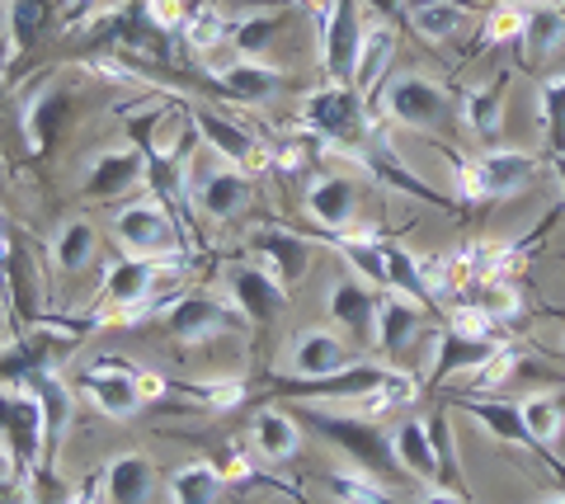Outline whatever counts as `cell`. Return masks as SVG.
Returning <instances> with one entry per match:
<instances>
[{"label":"cell","instance_id":"cell-1","mask_svg":"<svg viewBox=\"0 0 565 504\" xmlns=\"http://www.w3.org/2000/svg\"><path fill=\"white\" fill-rule=\"evenodd\" d=\"M297 420H302L311 433H321V439H330L340 453L353 462V467H363V472H373V476H382L386 485H401L405 476V467H401V458H396V443H392V433H386L377 420H367V415H353V410H344V415H330V410H321L316 401H307L302 410H297Z\"/></svg>","mask_w":565,"mask_h":504},{"label":"cell","instance_id":"cell-2","mask_svg":"<svg viewBox=\"0 0 565 504\" xmlns=\"http://www.w3.org/2000/svg\"><path fill=\"white\" fill-rule=\"evenodd\" d=\"M444 156L457 170V184H462V203H490V199H509L523 194L537 175V156H527L519 147H490L486 156H467L444 142Z\"/></svg>","mask_w":565,"mask_h":504},{"label":"cell","instance_id":"cell-3","mask_svg":"<svg viewBox=\"0 0 565 504\" xmlns=\"http://www.w3.org/2000/svg\"><path fill=\"white\" fill-rule=\"evenodd\" d=\"M302 128L321 147L349 151L367 128H373V114H367V99L353 90V85L330 81V85H321V90H311L302 99Z\"/></svg>","mask_w":565,"mask_h":504},{"label":"cell","instance_id":"cell-4","mask_svg":"<svg viewBox=\"0 0 565 504\" xmlns=\"http://www.w3.org/2000/svg\"><path fill=\"white\" fill-rule=\"evenodd\" d=\"M386 124L419 128V132H444L452 124V95L438 90L434 81H424L415 72H401L373 95Z\"/></svg>","mask_w":565,"mask_h":504},{"label":"cell","instance_id":"cell-5","mask_svg":"<svg viewBox=\"0 0 565 504\" xmlns=\"http://www.w3.org/2000/svg\"><path fill=\"white\" fill-rule=\"evenodd\" d=\"M156 278H161V259L151 255H122L109 265V274H104V288H99V307L104 317H95L99 325L118 317V321H141L147 317V302L156 292Z\"/></svg>","mask_w":565,"mask_h":504},{"label":"cell","instance_id":"cell-6","mask_svg":"<svg viewBox=\"0 0 565 504\" xmlns=\"http://www.w3.org/2000/svg\"><path fill=\"white\" fill-rule=\"evenodd\" d=\"M386 377H392V368H382V363H344V368L321 377H274L269 392L282 401H359Z\"/></svg>","mask_w":565,"mask_h":504},{"label":"cell","instance_id":"cell-7","mask_svg":"<svg viewBox=\"0 0 565 504\" xmlns=\"http://www.w3.org/2000/svg\"><path fill=\"white\" fill-rule=\"evenodd\" d=\"M250 321L236 311V302H222L217 292H180L174 307H166V330L180 344H199L226 330H245Z\"/></svg>","mask_w":565,"mask_h":504},{"label":"cell","instance_id":"cell-8","mask_svg":"<svg viewBox=\"0 0 565 504\" xmlns=\"http://www.w3.org/2000/svg\"><path fill=\"white\" fill-rule=\"evenodd\" d=\"M76 387L85 392V401L99 406V415H109V420H132V415L147 406L141 401V387H137V363L114 358V354L90 363V368L76 377Z\"/></svg>","mask_w":565,"mask_h":504},{"label":"cell","instance_id":"cell-9","mask_svg":"<svg viewBox=\"0 0 565 504\" xmlns=\"http://www.w3.org/2000/svg\"><path fill=\"white\" fill-rule=\"evenodd\" d=\"M114 236H118L132 255H151V259H161V255H166V250H170L184 232H180V217H174L161 199H137V203H128V207L118 213Z\"/></svg>","mask_w":565,"mask_h":504},{"label":"cell","instance_id":"cell-10","mask_svg":"<svg viewBox=\"0 0 565 504\" xmlns=\"http://www.w3.org/2000/svg\"><path fill=\"white\" fill-rule=\"evenodd\" d=\"M6 443H10V453L20 458V467L29 476L47 467V415H43V401L29 387H10Z\"/></svg>","mask_w":565,"mask_h":504},{"label":"cell","instance_id":"cell-11","mask_svg":"<svg viewBox=\"0 0 565 504\" xmlns=\"http://www.w3.org/2000/svg\"><path fill=\"white\" fill-rule=\"evenodd\" d=\"M71 124V90L66 85H39L24 109H20V128H24V147L29 156H47L62 142V132Z\"/></svg>","mask_w":565,"mask_h":504},{"label":"cell","instance_id":"cell-12","mask_svg":"<svg viewBox=\"0 0 565 504\" xmlns=\"http://www.w3.org/2000/svg\"><path fill=\"white\" fill-rule=\"evenodd\" d=\"M359 0H330L321 14V47H326V76L349 85L353 81V57H359Z\"/></svg>","mask_w":565,"mask_h":504},{"label":"cell","instance_id":"cell-13","mask_svg":"<svg viewBox=\"0 0 565 504\" xmlns=\"http://www.w3.org/2000/svg\"><path fill=\"white\" fill-rule=\"evenodd\" d=\"M226 292H232L236 311L250 325H274L282 317V307H288V288L278 283V278L264 269V265H250V269H236L232 278H226Z\"/></svg>","mask_w":565,"mask_h":504},{"label":"cell","instance_id":"cell-14","mask_svg":"<svg viewBox=\"0 0 565 504\" xmlns=\"http://www.w3.org/2000/svg\"><path fill=\"white\" fill-rule=\"evenodd\" d=\"M71 344V340H62ZM62 344L52 340V330H29V335H14L6 350H0V387H24L29 377L52 373L62 358Z\"/></svg>","mask_w":565,"mask_h":504},{"label":"cell","instance_id":"cell-15","mask_svg":"<svg viewBox=\"0 0 565 504\" xmlns=\"http://www.w3.org/2000/svg\"><path fill=\"white\" fill-rule=\"evenodd\" d=\"M189 203L199 207L207 222H232L245 203H250V180L236 165L207 170V175H189Z\"/></svg>","mask_w":565,"mask_h":504},{"label":"cell","instance_id":"cell-16","mask_svg":"<svg viewBox=\"0 0 565 504\" xmlns=\"http://www.w3.org/2000/svg\"><path fill=\"white\" fill-rule=\"evenodd\" d=\"M193 85H203L207 95L232 99V104H264V99L278 95L282 72H274V66H264V62H245L241 57L236 66H226V72H212V81L193 76Z\"/></svg>","mask_w":565,"mask_h":504},{"label":"cell","instance_id":"cell-17","mask_svg":"<svg viewBox=\"0 0 565 504\" xmlns=\"http://www.w3.org/2000/svg\"><path fill=\"white\" fill-rule=\"evenodd\" d=\"M193 118V132L207 142V151H217L226 165H264V151L250 132H245L241 124H232L226 114H217L212 104H199V109H189Z\"/></svg>","mask_w":565,"mask_h":504},{"label":"cell","instance_id":"cell-18","mask_svg":"<svg viewBox=\"0 0 565 504\" xmlns=\"http://www.w3.org/2000/svg\"><path fill=\"white\" fill-rule=\"evenodd\" d=\"M250 250L264 259V269H269L282 288L302 283L307 269H311V240L297 236V232H282V227H264L250 236Z\"/></svg>","mask_w":565,"mask_h":504},{"label":"cell","instance_id":"cell-19","mask_svg":"<svg viewBox=\"0 0 565 504\" xmlns=\"http://www.w3.org/2000/svg\"><path fill=\"white\" fill-rule=\"evenodd\" d=\"M500 344L504 340H471L462 335V330H438L434 335V363H429V382L438 387V382H448L452 373H476V368H486V363L500 354Z\"/></svg>","mask_w":565,"mask_h":504},{"label":"cell","instance_id":"cell-20","mask_svg":"<svg viewBox=\"0 0 565 504\" xmlns=\"http://www.w3.org/2000/svg\"><path fill=\"white\" fill-rule=\"evenodd\" d=\"M137 184H147V156L137 147L104 151V156H95V165L85 170V199H118Z\"/></svg>","mask_w":565,"mask_h":504},{"label":"cell","instance_id":"cell-21","mask_svg":"<svg viewBox=\"0 0 565 504\" xmlns=\"http://www.w3.org/2000/svg\"><path fill=\"white\" fill-rule=\"evenodd\" d=\"M509 85H514V72H494L490 85H471V90H462V124L471 128V137H481L486 147L500 142Z\"/></svg>","mask_w":565,"mask_h":504},{"label":"cell","instance_id":"cell-22","mask_svg":"<svg viewBox=\"0 0 565 504\" xmlns=\"http://www.w3.org/2000/svg\"><path fill=\"white\" fill-rule=\"evenodd\" d=\"M330 317L334 325H344L353 340H373L377 335V292L359 283V278H344L330 292Z\"/></svg>","mask_w":565,"mask_h":504},{"label":"cell","instance_id":"cell-23","mask_svg":"<svg viewBox=\"0 0 565 504\" xmlns=\"http://www.w3.org/2000/svg\"><path fill=\"white\" fill-rule=\"evenodd\" d=\"M396 57V29H386L373 24V29H363V39H359V57H353V90H359L363 99H373L382 90V76H386V62Z\"/></svg>","mask_w":565,"mask_h":504},{"label":"cell","instance_id":"cell-24","mask_svg":"<svg viewBox=\"0 0 565 504\" xmlns=\"http://www.w3.org/2000/svg\"><path fill=\"white\" fill-rule=\"evenodd\" d=\"M419 325H424V307L415 298L392 292V288H386V298H377V335H373V344H377L382 354L405 350V344L415 340Z\"/></svg>","mask_w":565,"mask_h":504},{"label":"cell","instance_id":"cell-25","mask_svg":"<svg viewBox=\"0 0 565 504\" xmlns=\"http://www.w3.org/2000/svg\"><path fill=\"white\" fill-rule=\"evenodd\" d=\"M250 443L264 462H292L302 453V420L292 410H264L250 425Z\"/></svg>","mask_w":565,"mask_h":504},{"label":"cell","instance_id":"cell-26","mask_svg":"<svg viewBox=\"0 0 565 504\" xmlns=\"http://www.w3.org/2000/svg\"><path fill=\"white\" fill-rule=\"evenodd\" d=\"M471 0H411L405 6V24H411L424 43H448L457 29L467 24Z\"/></svg>","mask_w":565,"mask_h":504},{"label":"cell","instance_id":"cell-27","mask_svg":"<svg viewBox=\"0 0 565 504\" xmlns=\"http://www.w3.org/2000/svg\"><path fill=\"white\" fill-rule=\"evenodd\" d=\"M344 363H353V358L344 354V340L334 335V330H302L292 344V373L297 377H321V373L344 368Z\"/></svg>","mask_w":565,"mask_h":504},{"label":"cell","instance_id":"cell-28","mask_svg":"<svg viewBox=\"0 0 565 504\" xmlns=\"http://www.w3.org/2000/svg\"><path fill=\"white\" fill-rule=\"evenodd\" d=\"M24 387L39 396V401H43V415H47V458H52V453H62V443H66V433H71V410H76V406H71V387L57 377V368H52V373H39V377H29Z\"/></svg>","mask_w":565,"mask_h":504},{"label":"cell","instance_id":"cell-29","mask_svg":"<svg viewBox=\"0 0 565 504\" xmlns=\"http://www.w3.org/2000/svg\"><path fill=\"white\" fill-rule=\"evenodd\" d=\"M52 20H57V0H10V62L24 57V52H33L43 43V33L52 29Z\"/></svg>","mask_w":565,"mask_h":504},{"label":"cell","instance_id":"cell-30","mask_svg":"<svg viewBox=\"0 0 565 504\" xmlns=\"http://www.w3.org/2000/svg\"><path fill=\"white\" fill-rule=\"evenodd\" d=\"M353 203H359V184L344 175H326L307 189V213L321 222V227H349Z\"/></svg>","mask_w":565,"mask_h":504},{"label":"cell","instance_id":"cell-31","mask_svg":"<svg viewBox=\"0 0 565 504\" xmlns=\"http://www.w3.org/2000/svg\"><path fill=\"white\" fill-rule=\"evenodd\" d=\"M565 43V6H552V0H542V6H527V24H523V62L537 66L542 57H552V52Z\"/></svg>","mask_w":565,"mask_h":504},{"label":"cell","instance_id":"cell-32","mask_svg":"<svg viewBox=\"0 0 565 504\" xmlns=\"http://www.w3.org/2000/svg\"><path fill=\"white\" fill-rule=\"evenodd\" d=\"M104 481H109V500L114 504H147L156 491V472L141 453H122L104 467Z\"/></svg>","mask_w":565,"mask_h":504},{"label":"cell","instance_id":"cell-33","mask_svg":"<svg viewBox=\"0 0 565 504\" xmlns=\"http://www.w3.org/2000/svg\"><path fill=\"white\" fill-rule=\"evenodd\" d=\"M392 443H396V458H401L405 472H411L415 481H424V485H438V458H434L429 425H424V420H405V425H396Z\"/></svg>","mask_w":565,"mask_h":504},{"label":"cell","instance_id":"cell-34","mask_svg":"<svg viewBox=\"0 0 565 504\" xmlns=\"http://www.w3.org/2000/svg\"><path fill=\"white\" fill-rule=\"evenodd\" d=\"M382 265H386V288L415 298L419 307H434V292H429V278H424V259H415L396 240H382Z\"/></svg>","mask_w":565,"mask_h":504},{"label":"cell","instance_id":"cell-35","mask_svg":"<svg viewBox=\"0 0 565 504\" xmlns=\"http://www.w3.org/2000/svg\"><path fill=\"white\" fill-rule=\"evenodd\" d=\"M226 491V476L217 462H189L170 476V504H217Z\"/></svg>","mask_w":565,"mask_h":504},{"label":"cell","instance_id":"cell-36","mask_svg":"<svg viewBox=\"0 0 565 504\" xmlns=\"http://www.w3.org/2000/svg\"><path fill=\"white\" fill-rule=\"evenodd\" d=\"M326 491L340 500V504H401L392 491H386V481L363 472V467H344V472H326L321 476Z\"/></svg>","mask_w":565,"mask_h":504},{"label":"cell","instance_id":"cell-37","mask_svg":"<svg viewBox=\"0 0 565 504\" xmlns=\"http://www.w3.org/2000/svg\"><path fill=\"white\" fill-rule=\"evenodd\" d=\"M90 255H95V227H90L85 217L66 222V227L52 236V269L76 274V269L90 265Z\"/></svg>","mask_w":565,"mask_h":504},{"label":"cell","instance_id":"cell-38","mask_svg":"<svg viewBox=\"0 0 565 504\" xmlns=\"http://www.w3.org/2000/svg\"><path fill=\"white\" fill-rule=\"evenodd\" d=\"M282 20H288V10H259V14H245L241 24H232V47L241 52L245 62H255L259 52L274 43V33L282 29Z\"/></svg>","mask_w":565,"mask_h":504},{"label":"cell","instance_id":"cell-39","mask_svg":"<svg viewBox=\"0 0 565 504\" xmlns=\"http://www.w3.org/2000/svg\"><path fill=\"white\" fill-rule=\"evenodd\" d=\"M180 39H184L193 52H212V47H222L226 39H232V20H226L217 6H193L189 20H184V29H180Z\"/></svg>","mask_w":565,"mask_h":504},{"label":"cell","instance_id":"cell-40","mask_svg":"<svg viewBox=\"0 0 565 504\" xmlns=\"http://www.w3.org/2000/svg\"><path fill=\"white\" fill-rule=\"evenodd\" d=\"M537 104H542V132L546 147L565 151V72L537 81Z\"/></svg>","mask_w":565,"mask_h":504},{"label":"cell","instance_id":"cell-41","mask_svg":"<svg viewBox=\"0 0 565 504\" xmlns=\"http://www.w3.org/2000/svg\"><path fill=\"white\" fill-rule=\"evenodd\" d=\"M429 439H434V458H438V485H452V491H462V462H457V443H452V425L444 410H434L429 420Z\"/></svg>","mask_w":565,"mask_h":504},{"label":"cell","instance_id":"cell-42","mask_svg":"<svg viewBox=\"0 0 565 504\" xmlns=\"http://www.w3.org/2000/svg\"><path fill=\"white\" fill-rule=\"evenodd\" d=\"M170 392H184V396H193L199 406L217 410V415L245 406V387L241 382H226V377H217V382H170Z\"/></svg>","mask_w":565,"mask_h":504},{"label":"cell","instance_id":"cell-43","mask_svg":"<svg viewBox=\"0 0 565 504\" xmlns=\"http://www.w3.org/2000/svg\"><path fill=\"white\" fill-rule=\"evenodd\" d=\"M523 24H527V6H514V0H494L490 20H486V43L490 47L523 43Z\"/></svg>","mask_w":565,"mask_h":504},{"label":"cell","instance_id":"cell-44","mask_svg":"<svg viewBox=\"0 0 565 504\" xmlns=\"http://www.w3.org/2000/svg\"><path fill=\"white\" fill-rule=\"evenodd\" d=\"M519 406H523L527 429H533L542 443H556L561 420H565V401H561V396H527V401H519Z\"/></svg>","mask_w":565,"mask_h":504},{"label":"cell","instance_id":"cell-45","mask_svg":"<svg viewBox=\"0 0 565 504\" xmlns=\"http://www.w3.org/2000/svg\"><path fill=\"white\" fill-rule=\"evenodd\" d=\"M523 368L527 363H523V354L514 350V344H500V354H494L486 368H476V382H481V387H504V382H514Z\"/></svg>","mask_w":565,"mask_h":504},{"label":"cell","instance_id":"cell-46","mask_svg":"<svg viewBox=\"0 0 565 504\" xmlns=\"http://www.w3.org/2000/svg\"><path fill=\"white\" fill-rule=\"evenodd\" d=\"M147 6V14H151V24L161 29V33H180L184 29V20H189V0H141Z\"/></svg>","mask_w":565,"mask_h":504},{"label":"cell","instance_id":"cell-47","mask_svg":"<svg viewBox=\"0 0 565 504\" xmlns=\"http://www.w3.org/2000/svg\"><path fill=\"white\" fill-rule=\"evenodd\" d=\"M99 6H104V0H57V20L66 29H81L85 20H95Z\"/></svg>","mask_w":565,"mask_h":504},{"label":"cell","instance_id":"cell-48","mask_svg":"<svg viewBox=\"0 0 565 504\" xmlns=\"http://www.w3.org/2000/svg\"><path fill=\"white\" fill-rule=\"evenodd\" d=\"M10 265H14V232H10L6 207H0V278H10Z\"/></svg>","mask_w":565,"mask_h":504},{"label":"cell","instance_id":"cell-49","mask_svg":"<svg viewBox=\"0 0 565 504\" xmlns=\"http://www.w3.org/2000/svg\"><path fill=\"white\" fill-rule=\"evenodd\" d=\"M419 504H467V495H462V491H452V485H424Z\"/></svg>","mask_w":565,"mask_h":504},{"label":"cell","instance_id":"cell-50","mask_svg":"<svg viewBox=\"0 0 565 504\" xmlns=\"http://www.w3.org/2000/svg\"><path fill=\"white\" fill-rule=\"evenodd\" d=\"M367 6H373V14L377 20H405V0H367Z\"/></svg>","mask_w":565,"mask_h":504},{"label":"cell","instance_id":"cell-51","mask_svg":"<svg viewBox=\"0 0 565 504\" xmlns=\"http://www.w3.org/2000/svg\"><path fill=\"white\" fill-rule=\"evenodd\" d=\"M546 161L556 170V184H561V203H565V151H546Z\"/></svg>","mask_w":565,"mask_h":504},{"label":"cell","instance_id":"cell-52","mask_svg":"<svg viewBox=\"0 0 565 504\" xmlns=\"http://www.w3.org/2000/svg\"><path fill=\"white\" fill-rule=\"evenodd\" d=\"M6 415H10V387H0V439H6Z\"/></svg>","mask_w":565,"mask_h":504},{"label":"cell","instance_id":"cell-53","mask_svg":"<svg viewBox=\"0 0 565 504\" xmlns=\"http://www.w3.org/2000/svg\"><path fill=\"white\" fill-rule=\"evenodd\" d=\"M6 476H10V458L0 453V485H6Z\"/></svg>","mask_w":565,"mask_h":504},{"label":"cell","instance_id":"cell-54","mask_svg":"<svg viewBox=\"0 0 565 504\" xmlns=\"http://www.w3.org/2000/svg\"><path fill=\"white\" fill-rule=\"evenodd\" d=\"M514 6H542V0H514Z\"/></svg>","mask_w":565,"mask_h":504},{"label":"cell","instance_id":"cell-55","mask_svg":"<svg viewBox=\"0 0 565 504\" xmlns=\"http://www.w3.org/2000/svg\"><path fill=\"white\" fill-rule=\"evenodd\" d=\"M552 504H565V495H556V500H552Z\"/></svg>","mask_w":565,"mask_h":504}]
</instances>
